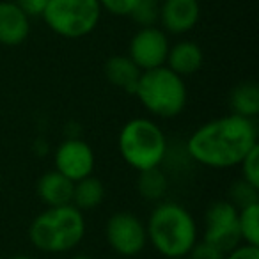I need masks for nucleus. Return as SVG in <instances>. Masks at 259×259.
<instances>
[{
    "label": "nucleus",
    "mask_w": 259,
    "mask_h": 259,
    "mask_svg": "<svg viewBox=\"0 0 259 259\" xmlns=\"http://www.w3.org/2000/svg\"><path fill=\"white\" fill-rule=\"evenodd\" d=\"M254 146H257L255 119L229 114L199 126L188 137L187 153L204 167L229 169L240 165Z\"/></svg>",
    "instance_id": "nucleus-1"
},
{
    "label": "nucleus",
    "mask_w": 259,
    "mask_h": 259,
    "mask_svg": "<svg viewBox=\"0 0 259 259\" xmlns=\"http://www.w3.org/2000/svg\"><path fill=\"white\" fill-rule=\"evenodd\" d=\"M148 243L167 259L188 255L197 243V222L185 206L172 201H160L149 213Z\"/></svg>",
    "instance_id": "nucleus-2"
},
{
    "label": "nucleus",
    "mask_w": 259,
    "mask_h": 259,
    "mask_svg": "<svg viewBox=\"0 0 259 259\" xmlns=\"http://www.w3.org/2000/svg\"><path fill=\"white\" fill-rule=\"evenodd\" d=\"M85 236L83 213L73 204L54 206L41 211L29 227L32 245L47 254H64Z\"/></svg>",
    "instance_id": "nucleus-3"
},
{
    "label": "nucleus",
    "mask_w": 259,
    "mask_h": 259,
    "mask_svg": "<svg viewBox=\"0 0 259 259\" xmlns=\"http://www.w3.org/2000/svg\"><path fill=\"white\" fill-rule=\"evenodd\" d=\"M121 158L137 172L160 167L167 158L169 144L163 130L153 119L134 117L117 135Z\"/></svg>",
    "instance_id": "nucleus-4"
},
{
    "label": "nucleus",
    "mask_w": 259,
    "mask_h": 259,
    "mask_svg": "<svg viewBox=\"0 0 259 259\" xmlns=\"http://www.w3.org/2000/svg\"><path fill=\"white\" fill-rule=\"evenodd\" d=\"M134 96L151 115L172 119L187 107L188 91L183 76L163 64L141 73Z\"/></svg>",
    "instance_id": "nucleus-5"
},
{
    "label": "nucleus",
    "mask_w": 259,
    "mask_h": 259,
    "mask_svg": "<svg viewBox=\"0 0 259 259\" xmlns=\"http://www.w3.org/2000/svg\"><path fill=\"white\" fill-rule=\"evenodd\" d=\"M41 16L57 36L78 39L98 27L101 6L98 0H48Z\"/></svg>",
    "instance_id": "nucleus-6"
},
{
    "label": "nucleus",
    "mask_w": 259,
    "mask_h": 259,
    "mask_svg": "<svg viewBox=\"0 0 259 259\" xmlns=\"http://www.w3.org/2000/svg\"><path fill=\"white\" fill-rule=\"evenodd\" d=\"M202 241L213 245L224 254L241 243L240 227H238V208H234L227 199L215 201L208 206L204 215Z\"/></svg>",
    "instance_id": "nucleus-7"
},
{
    "label": "nucleus",
    "mask_w": 259,
    "mask_h": 259,
    "mask_svg": "<svg viewBox=\"0 0 259 259\" xmlns=\"http://www.w3.org/2000/svg\"><path fill=\"white\" fill-rule=\"evenodd\" d=\"M105 236L112 250L122 257L141 254L148 243L146 224L130 211H117L110 215L105 226Z\"/></svg>",
    "instance_id": "nucleus-8"
},
{
    "label": "nucleus",
    "mask_w": 259,
    "mask_h": 259,
    "mask_svg": "<svg viewBox=\"0 0 259 259\" xmlns=\"http://www.w3.org/2000/svg\"><path fill=\"white\" fill-rule=\"evenodd\" d=\"M55 170L64 174L75 183L91 176L96 165L94 151L85 141L78 137H69L57 146L54 155Z\"/></svg>",
    "instance_id": "nucleus-9"
},
{
    "label": "nucleus",
    "mask_w": 259,
    "mask_h": 259,
    "mask_svg": "<svg viewBox=\"0 0 259 259\" xmlns=\"http://www.w3.org/2000/svg\"><path fill=\"white\" fill-rule=\"evenodd\" d=\"M169 47V39L162 29L155 25L141 27V30L130 41L128 57L139 66L141 71H146L165 64Z\"/></svg>",
    "instance_id": "nucleus-10"
},
{
    "label": "nucleus",
    "mask_w": 259,
    "mask_h": 259,
    "mask_svg": "<svg viewBox=\"0 0 259 259\" xmlns=\"http://www.w3.org/2000/svg\"><path fill=\"white\" fill-rule=\"evenodd\" d=\"M201 8L197 0H165L160 6V22L170 34H185L199 22Z\"/></svg>",
    "instance_id": "nucleus-11"
},
{
    "label": "nucleus",
    "mask_w": 259,
    "mask_h": 259,
    "mask_svg": "<svg viewBox=\"0 0 259 259\" xmlns=\"http://www.w3.org/2000/svg\"><path fill=\"white\" fill-rule=\"evenodd\" d=\"M29 16L15 2H0V45L18 47L29 37Z\"/></svg>",
    "instance_id": "nucleus-12"
},
{
    "label": "nucleus",
    "mask_w": 259,
    "mask_h": 259,
    "mask_svg": "<svg viewBox=\"0 0 259 259\" xmlns=\"http://www.w3.org/2000/svg\"><path fill=\"white\" fill-rule=\"evenodd\" d=\"M73 183L69 178L61 174L59 170H48L37 181V195L43 201L47 208L54 206H64L71 204L73 199Z\"/></svg>",
    "instance_id": "nucleus-13"
},
{
    "label": "nucleus",
    "mask_w": 259,
    "mask_h": 259,
    "mask_svg": "<svg viewBox=\"0 0 259 259\" xmlns=\"http://www.w3.org/2000/svg\"><path fill=\"white\" fill-rule=\"evenodd\" d=\"M204 54L202 48L194 41H180L174 47H169L165 66L178 73L180 76H188L197 73L202 68Z\"/></svg>",
    "instance_id": "nucleus-14"
},
{
    "label": "nucleus",
    "mask_w": 259,
    "mask_h": 259,
    "mask_svg": "<svg viewBox=\"0 0 259 259\" xmlns=\"http://www.w3.org/2000/svg\"><path fill=\"white\" fill-rule=\"evenodd\" d=\"M103 73L114 87H119L128 94H134L142 71L128 55H112L105 62Z\"/></svg>",
    "instance_id": "nucleus-15"
},
{
    "label": "nucleus",
    "mask_w": 259,
    "mask_h": 259,
    "mask_svg": "<svg viewBox=\"0 0 259 259\" xmlns=\"http://www.w3.org/2000/svg\"><path fill=\"white\" fill-rule=\"evenodd\" d=\"M229 107L240 117L255 119L259 114V87L255 82H241L231 91Z\"/></svg>",
    "instance_id": "nucleus-16"
},
{
    "label": "nucleus",
    "mask_w": 259,
    "mask_h": 259,
    "mask_svg": "<svg viewBox=\"0 0 259 259\" xmlns=\"http://www.w3.org/2000/svg\"><path fill=\"white\" fill-rule=\"evenodd\" d=\"M103 199H105V187L98 178L93 176V174L80 181H75L71 204L75 206V208H78L80 211L98 208Z\"/></svg>",
    "instance_id": "nucleus-17"
},
{
    "label": "nucleus",
    "mask_w": 259,
    "mask_h": 259,
    "mask_svg": "<svg viewBox=\"0 0 259 259\" xmlns=\"http://www.w3.org/2000/svg\"><path fill=\"white\" fill-rule=\"evenodd\" d=\"M167 188H169V180H167L165 172L160 167L139 172L137 190L141 194V197L146 199V201L160 202L165 197Z\"/></svg>",
    "instance_id": "nucleus-18"
},
{
    "label": "nucleus",
    "mask_w": 259,
    "mask_h": 259,
    "mask_svg": "<svg viewBox=\"0 0 259 259\" xmlns=\"http://www.w3.org/2000/svg\"><path fill=\"white\" fill-rule=\"evenodd\" d=\"M238 227L241 243L259 247V202L238 209Z\"/></svg>",
    "instance_id": "nucleus-19"
},
{
    "label": "nucleus",
    "mask_w": 259,
    "mask_h": 259,
    "mask_svg": "<svg viewBox=\"0 0 259 259\" xmlns=\"http://www.w3.org/2000/svg\"><path fill=\"white\" fill-rule=\"evenodd\" d=\"M227 201L238 209L245 208V206H248V204H254V202H259V188L241 178V180L234 181L229 187Z\"/></svg>",
    "instance_id": "nucleus-20"
},
{
    "label": "nucleus",
    "mask_w": 259,
    "mask_h": 259,
    "mask_svg": "<svg viewBox=\"0 0 259 259\" xmlns=\"http://www.w3.org/2000/svg\"><path fill=\"white\" fill-rule=\"evenodd\" d=\"M130 16L141 27H153L160 20L158 0H139Z\"/></svg>",
    "instance_id": "nucleus-21"
},
{
    "label": "nucleus",
    "mask_w": 259,
    "mask_h": 259,
    "mask_svg": "<svg viewBox=\"0 0 259 259\" xmlns=\"http://www.w3.org/2000/svg\"><path fill=\"white\" fill-rule=\"evenodd\" d=\"M240 167H241V178L259 188V144L254 146V148L245 155Z\"/></svg>",
    "instance_id": "nucleus-22"
},
{
    "label": "nucleus",
    "mask_w": 259,
    "mask_h": 259,
    "mask_svg": "<svg viewBox=\"0 0 259 259\" xmlns=\"http://www.w3.org/2000/svg\"><path fill=\"white\" fill-rule=\"evenodd\" d=\"M101 9L115 16H130L139 0H98Z\"/></svg>",
    "instance_id": "nucleus-23"
},
{
    "label": "nucleus",
    "mask_w": 259,
    "mask_h": 259,
    "mask_svg": "<svg viewBox=\"0 0 259 259\" xmlns=\"http://www.w3.org/2000/svg\"><path fill=\"white\" fill-rule=\"evenodd\" d=\"M224 252L219 250V248H215L213 245L206 243V241H199L192 247V250L188 252L187 257L188 259H224Z\"/></svg>",
    "instance_id": "nucleus-24"
},
{
    "label": "nucleus",
    "mask_w": 259,
    "mask_h": 259,
    "mask_svg": "<svg viewBox=\"0 0 259 259\" xmlns=\"http://www.w3.org/2000/svg\"><path fill=\"white\" fill-rule=\"evenodd\" d=\"M224 259H259V247L248 243H240L233 250L226 252Z\"/></svg>",
    "instance_id": "nucleus-25"
},
{
    "label": "nucleus",
    "mask_w": 259,
    "mask_h": 259,
    "mask_svg": "<svg viewBox=\"0 0 259 259\" xmlns=\"http://www.w3.org/2000/svg\"><path fill=\"white\" fill-rule=\"evenodd\" d=\"M15 4L25 13L27 16H41L47 8L48 0H15Z\"/></svg>",
    "instance_id": "nucleus-26"
},
{
    "label": "nucleus",
    "mask_w": 259,
    "mask_h": 259,
    "mask_svg": "<svg viewBox=\"0 0 259 259\" xmlns=\"http://www.w3.org/2000/svg\"><path fill=\"white\" fill-rule=\"evenodd\" d=\"M9 259H34L32 255H27V254H18V255H13Z\"/></svg>",
    "instance_id": "nucleus-27"
},
{
    "label": "nucleus",
    "mask_w": 259,
    "mask_h": 259,
    "mask_svg": "<svg viewBox=\"0 0 259 259\" xmlns=\"http://www.w3.org/2000/svg\"><path fill=\"white\" fill-rule=\"evenodd\" d=\"M71 259H93V257H89V255H85V254H76V255H73Z\"/></svg>",
    "instance_id": "nucleus-28"
},
{
    "label": "nucleus",
    "mask_w": 259,
    "mask_h": 259,
    "mask_svg": "<svg viewBox=\"0 0 259 259\" xmlns=\"http://www.w3.org/2000/svg\"><path fill=\"white\" fill-rule=\"evenodd\" d=\"M174 259H188L187 255H183V257H174Z\"/></svg>",
    "instance_id": "nucleus-29"
}]
</instances>
